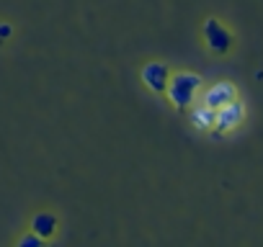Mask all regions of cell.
<instances>
[{"mask_svg":"<svg viewBox=\"0 0 263 247\" xmlns=\"http://www.w3.org/2000/svg\"><path fill=\"white\" fill-rule=\"evenodd\" d=\"M201 90V77L196 72H176L171 75L168 80V88H165V95L168 100L183 111V108H191L194 100H196V93Z\"/></svg>","mask_w":263,"mask_h":247,"instance_id":"cell-1","label":"cell"},{"mask_svg":"<svg viewBox=\"0 0 263 247\" xmlns=\"http://www.w3.org/2000/svg\"><path fill=\"white\" fill-rule=\"evenodd\" d=\"M242 116H245V108H242V103L237 98L224 103L222 108L214 111V132L217 134H227V132L237 129L242 123Z\"/></svg>","mask_w":263,"mask_h":247,"instance_id":"cell-2","label":"cell"},{"mask_svg":"<svg viewBox=\"0 0 263 247\" xmlns=\"http://www.w3.org/2000/svg\"><path fill=\"white\" fill-rule=\"evenodd\" d=\"M204 39H206V47H209L212 52H217V54H224V52L230 49V44H232L230 31H227L217 18H209V21L204 24Z\"/></svg>","mask_w":263,"mask_h":247,"instance_id":"cell-3","label":"cell"},{"mask_svg":"<svg viewBox=\"0 0 263 247\" xmlns=\"http://www.w3.org/2000/svg\"><path fill=\"white\" fill-rule=\"evenodd\" d=\"M168 80H171V72L163 62H147L142 67V83L153 90V93H165L168 88Z\"/></svg>","mask_w":263,"mask_h":247,"instance_id":"cell-4","label":"cell"},{"mask_svg":"<svg viewBox=\"0 0 263 247\" xmlns=\"http://www.w3.org/2000/svg\"><path fill=\"white\" fill-rule=\"evenodd\" d=\"M237 98V90H235V85L232 83H214L212 88H206V93H204V106H209V108H222L224 103H230V100H235Z\"/></svg>","mask_w":263,"mask_h":247,"instance_id":"cell-5","label":"cell"},{"mask_svg":"<svg viewBox=\"0 0 263 247\" xmlns=\"http://www.w3.org/2000/svg\"><path fill=\"white\" fill-rule=\"evenodd\" d=\"M57 227H60V221H57V216L49 214V211H39V214L31 219V232H34L36 237H42V239L54 237Z\"/></svg>","mask_w":263,"mask_h":247,"instance_id":"cell-6","label":"cell"},{"mask_svg":"<svg viewBox=\"0 0 263 247\" xmlns=\"http://www.w3.org/2000/svg\"><path fill=\"white\" fill-rule=\"evenodd\" d=\"M191 123H194L196 129H201V132L214 129V108H209V106H204V103L194 106V108H191Z\"/></svg>","mask_w":263,"mask_h":247,"instance_id":"cell-7","label":"cell"},{"mask_svg":"<svg viewBox=\"0 0 263 247\" xmlns=\"http://www.w3.org/2000/svg\"><path fill=\"white\" fill-rule=\"evenodd\" d=\"M18 247H44V239H42V237H36L34 232H29L26 237H21V239H18Z\"/></svg>","mask_w":263,"mask_h":247,"instance_id":"cell-8","label":"cell"}]
</instances>
